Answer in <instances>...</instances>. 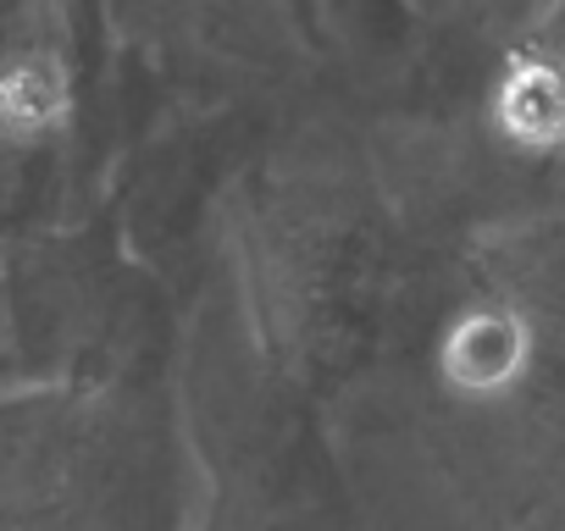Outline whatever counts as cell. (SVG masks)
<instances>
[{
    "mask_svg": "<svg viewBox=\"0 0 565 531\" xmlns=\"http://www.w3.org/2000/svg\"><path fill=\"white\" fill-rule=\"evenodd\" d=\"M504 128L526 144H565V67L521 62L504 84Z\"/></svg>",
    "mask_w": 565,
    "mask_h": 531,
    "instance_id": "6da1fadb",
    "label": "cell"
},
{
    "mask_svg": "<svg viewBox=\"0 0 565 531\" xmlns=\"http://www.w3.org/2000/svg\"><path fill=\"white\" fill-rule=\"evenodd\" d=\"M521 349L526 344H521V327L510 316H471L449 344V366L466 388H499L515 377Z\"/></svg>",
    "mask_w": 565,
    "mask_h": 531,
    "instance_id": "7a4b0ae2",
    "label": "cell"
}]
</instances>
